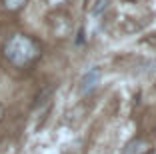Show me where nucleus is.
Returning <instances> with one entry per match:
<instances>
[{"label": "nucleus", "instance_id": "1", "mask_svg": "<svg viewBox=\"0 0 156 154\" xmlns=\"http://www.w3.org/2000/svg\"><path fill=\"white\" fill-rule=\"evenodd\" d=\"M4 56L12 66H26L38 56V46L26 34H14L8 42L4 44Z\"/></svg>", "mask_w": 156, "mask_h": 154}, {"label": "nucleus", "instance_id": "2", "mask_svg": "<svg viewBox=\"0 0 156 154\" xmlns=\"http://www.w3.org/2000/svg\"><path fill=\"white\" fill-rule=\"evenodd\" d=\"M98 80H100V68H90L88 72H84V76L80 78V92L82 94H88V92H92L94 88H96Z\"/></svg>", "mask_w": 156, "mask_h": 154}, {"label": "nucleus", "instance_id": "3", "mask_svg": "<svg viewBox=\"0 0 156 154\" xmlns=\"http://www.w3.org/2000/svg\"><path fill=\"white\" fill-rule=\"evenodd\" d=\"M26 4V0H4V6L8 10H20Z\"/></svg>", "mask_w": 156, "mask_h": 154}, {"label": "nucleus", "instance_id": "4", "mask_svg": "<svg viewBox=\"0 0 156 154\" xmlns=\"http://www.w3.org/2000/svg\"><path fill=\"white\" fill-rule=\"evenodd\" d=\"M108 2H110V0H98L96 6L92 8V14H100V10H102V8H106V6H108Z\"/></svg>", "mask_w": 156, "mask_h": 154}, {"label": "nucleus", "instance_id": "5", "mask_svg": "<svg viewBox=\"0 0 156 154\" xmlns=\"http://www.w3.org/2000/svg\"><path fill=\"white\" fill-rule=\"evenodd\" d=\"M0 118H2V106H0Z\"/></svg>", "mask_w": 156, "mask_h": 154}, {"label": "nucleus", "instance_id": "6", "mask_svg": "<svg viewBox=\"0 0 156 154\" xmlns=\"http://www.w3.org/2000/svg\"><path fill=\"white\" fill-rule=\"evenodd\" d=\"M50 2H60V0H50Z\"/></svg>", "mask_w": 156, "mask_h": 154}]
</instances>
